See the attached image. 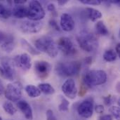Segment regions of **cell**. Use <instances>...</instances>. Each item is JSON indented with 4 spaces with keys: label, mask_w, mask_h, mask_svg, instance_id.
Wrapping results in <instances>:
<instances>
[{
    "label": "cell",
    "mask_w": 120,
    "mask_h": 120,
    "mask_svg": "<svg viewBox=\"0 0 120 120\" xmlns=\"http://www.w3.org/2000/svg\"><path fill=\"white\" fill-rule=\"evenodd\" d=\"M77 41L82 50L86 52H93L98 46L97 37L92 32L83 30L77 35Z\"/></svg>",
    "instance_id": "obj_1"
},
{
    "label": "cell",
    "mask_w": 120,
    "mask_h": 120,
    "mask_svg": "<svg viewBox=\"0 0 120 120\" xmlns=\"http://www.w3.org/2000/svg\"><path fill=\"white\" fill-rule=\"evenodd\" d=\"M86 14L88 18L93 22L96 21L102 17V13L100 11L93 8H86Z\"/></svg>",
    "instance_id": "obj_18"
},
{
    "label": "cell",
    "mask_w": 120,
    "mask_h": 120,
    "mask_svg": "<svg viewBox=\"0 0 120 120\" xmlns=\"http://www.w3.org/2000/svg\"><path fill=\"white\" fill-rule=\"evenodd\" d=\"M84 61H85V63H86V64H91L92 63V58L91 57H87L85 60H84Z\"/></svg>",
    "instance_id": "obj_36"
},
{
    "label": "cell",
    "mask_w": 120,
    "mask_h": 120,
    "mask_svg": "<svg viewBox=\"0 0 120 120\" xmlns=\"http://www.w3.org/2000/svg\"><path fill=\"white\" fill-rule=\"evenodd\" d=\"M60 100H61V103L59 105V106H58L59 110L61 111V112H66V111H68V108H69L68 107H69V105H70V102L66 98H65L63 96L60 97Z\"/></svg>",
    "instance_id": "obj_26"
},
{
    "label": "cell",
    "mask_w": 120,
    "mask_h": 120,
    "mask_svg": "<svg viewBox=\"0 0 120 120\" xmlns=\"http://www.w3.org/2000/svg\"><path fill=\"white\" fill-rule=\"evenodd\" d=\"M15 66L22 69L23 70H28L32 67L31 58L27 53H22L16 56L13 59Z\"/></svg>",
    "instance_id": "obj_14"
},
{
    "label": "cell",
    "mask_w": 120,
    "mask_h": 120,
    "mask_svg": "<svg viewBox=\"0 0 120 120\" xmlns=\"http://www.w3.org/2000/svg\"><path fill=\"white\" fill-rule=\"evenodd\" d=\"M68 0H59V1H58V4L60 5V6H63V5H65V4H67L68 3Z\"/></svg>",
    "instance_id": "obj_37"
},
{
    "label": "cell",
    "mask_w": 120,
    "mask_h": 120,
    "mask_svg": "<svg viewBox=\"0 0 120 120\" xmlns=\"http://www.w3.org/2000/svg\"><path fill=\"white\" fill-rule=\"evenodd\" d=\"M95 110L98 114H103L105 111V108L102 105H97L95 107Z\"/></svg>",
    "instance_id": "obj_32"
},
{
    "label": "cell",
    "mask_w": 120,
    "mask_h": 120,
    "mask_svg": "<svg viewBox=\"0 0 120 120\" xmlns=\"http://www.w3.org/2000/svg\"><path fill=\"white\" fill-rule=\"evenodd\" d=\"M60 25L61 29L65 32H70L73 30L75 26V23L72 17L68 13H63L61 15Z\"/></svg>",
    "instance_id": "obj_15"
},
{
    "label": "cell",
    "mask_w": 120,
    "mask_h": 120,
    "mask_svg": "<svg viewBox=\"0 0 120 120\" xmlns=\"http://www.w3.org/2000/svg\"><path fill=\"white\" fill-rule=\"evenodd\" d=\"M98 120H113V117L110 115H104L101 116Z\"/></svg>",
    "instance_id": "obj_34"
},
{
    "label": "cell",
    "mask_w": 120,
    "mask_h": 120,
    "mask_svg": "<svg viewBox=\"0 0 120 120\" xmlns=\"http://www.w3.org/2000/svg\"><path fill=\"white\" fill-rule=\"evenodd\" d=\"M34 68L36 75L41 80H44L49 77L51 72V65L47 61L37 60L34 63Z\"/></svg>",
    "instance_id": "obj_9"
},
{
    "label": "cell",
    "mask_w": 120,
    "mask_h": 120,
    "mask_svg": "<svg viewBox=\"0 0 120 120\" xmlns=\"http://www.w3.org/2000/svg\"><path fill=\"white\" fill-rule=\"evenodd\" d=\"M4 85L1 82V81L0 80V96L4 93Z\"/></svg>",
    "instance_id": "obj_38"
},
{
    "label": "cell",
    "mask_w": 120,
    "mask_h": 120,
    "mask_svg": "<svg viewBox=\"0 0 120 120\" xmlns=\"http://www.w3.org/2000/svg\"><path fill=\"white\" fill-rule=\"evenodd\" d=\"M94 102L91 99H87L80 103L77 108L78 114L84 118H90L94 113Z\"/></svg>",
    "instance_id": "obj_12"
},
{
    "label": "cell",
    "mask_w": 120,
    "mask_h": 120,
    "mask_svg": "<svg viewBox=\"0 0 120 120\" xmlns=\"http://www.w3.org/2000/svg\"><path fill=\"white\" fill-rule=\"evenodd\" d=\"M22 85L20 82H14L7 85L5 92L6 98L11 102H18L22 96Z\"/></svg>",
    "instance_id": "obj_7"
},
{
    "label": "cell",
    "mask_w": 120,
    "mask_h": 120,
    "mask_svg": "<svg viewBox=\"0 0 120 120\" xmlns=\"http://www.w3.org/2000/svg\"><path fill=\"white\" fill-rule=\"evenodd\" d=\"M0 75L3 78L8 81H13L15 79L16 74L13 59L7 57L2 58L1 59Z\"/></svg>",
    "instance_id": "obj_5"
},
{
    "label": "cell",
    "mask_w": 120,
    "mask_h": 120,
    "mask_svg": "<svg viewBox=\"0 0 120 120\" xmlns=\"http://www.w3.org/2000/svg\"><path fill=\"white\" fill-rule=\"evenodd\" d=\"M104 100V103L107 106H110L111 104H112L115 101V97L111 96H108L106 97L103 98Z\"/></svg>",
    "instance_id": "obj_29"
},
{
    "label": "cell",
    "mask_w": 120,
    "mask_h": 120,
    "mask_svg": "<svg viewBox=\"0 0 120 120\" xmlns=\"http://www.w3.org/2000/svg\"><path fill=\"white\" fill-rule=\"evenodd\" d=\"M83 82L89 88L100 86L107 82V74L102 70H89L84 75Z\"/></svg>",
    "instance_id": "obj_3"
},
{
    "label": "cell",
    "mask_w": 120,
    "mask_h": 120,
    "mask_svg": "<svg viewBox=\"0 0 120 120\" xmlns=\"http://www.w3.org/2000/svg\"><path fill=\"white\" fill-rule=\"evenodd\" d=\"M49 25L54 30H56V31H60V27H59V25H58V22H56V20L52 19L49 21Z\"/></svg>",
    "instance_id": "obj_31"
},
{
    "label": "cell",
    "mask_w": 120,
    "mask_h": 120,
    "mask_svg": "<svg viewBox=\"0 0 120 120\" xmlns=\"http://www.w3.org/2000/svg\"><path fill=\"white\" fill-rule=\"evenodd\" d=\"M47 9L49 11L51 12L52 13H56V6L53 4H49L47 6Z\"/></svg>",
    "instance_id": "obj_33"
},
{
    "label": "cell",
    "mask_w": 120,
    "mask_h": 120,
    "mask_svg": "<svg viewBox=\"0 0 120 120\" xmlns=\"http://www.w3.org/2000/svg\"><path fill=\"white\" fill-rule=\"evenodd\" d=\"M95 27H96V32H97L99 34H101V35L107 36V35L109 34V31H108V30L107 27L105 26V25L104 24L103 21H102V20L98 21V22L96 23Z\"/></svg>",
    "instance_id": "obj_22"
},
{
    "label": "cell",
    "mask_w": 120,
    "mask_h": 120,
    "mask_svg": "<svg viewBox=\"0 0 120 120\" xmlns=\"http://www.w3.org/2000/svg\"><path fill=\"white\" fill-rule=\"evenodd\" d=\"M26 0H15L13 1V3L15 5H22L26 3Z\"/></svg>",
    "instance_id": "obj_35"
},
{
    "label": "cell",
    "mask_w": 120,
    "mask_h": 120,
    "mask_svg": "<svg viewBox=\"0 0 120 120\" xmlns=\"http://www.w3.org/2000/svg\"><path fill=\"white\" fill-rule=\"evenodd\" d=\"M117 54L114 50H107L103 54V58L107 62H113L116 60Z\"/></svg>",
    "instance_id": "obj_23"
},
{
    "label": "cell",
    "mask_w": 120,
    "mask_h": 120,
    "mask_svg": "<svg viewBox=\"0 0 120 120\" xmlns=\"http://www.w3.org/2000/svg\"><path fill=\"white\" fill-rule=\"evenodd\" d=\"M0 46L5 52L11 53L15 46L14 37L11 34L0 31Z\"/></svg>",
    "instance_id": "obj_10"
},
{
    "label": "cell",
    "mask_w": 120,
    "mask_h": 120,
    "mask_svg": "<svg viewBox=\"0 0 120 120\" xmlns=\"http://www.w3.org/2000/svg\"><path fill=\"white\" fill-rule=\"evenodd\" d=\"M80 2L86 5H94L98 6L101 4V0H80Z\"/></svg>",
    "instance_id": "obj_28"
},
{
    "label": "cell",
    "mask_w": 120,
    "mask_h": 120,
    "mask_svg": "<svg viewBox=\"0 0 120 120\" xmlns=\"http://www.w3.org/2000/svg\"><path fill=\"white\" fill-rule=\"evenodd\" d=\"M81 70V63L79 61H71L58 63L56 65L55 72L60 77H67L77 75Z\"/></svg>",
    "instance_id": "obj_4"
},
{
    "label": "cell",
    "mask_w": 120,
    "mask_h": 120,
    "mask_svg": "<svg viewBox=\"0 0 120 120\" xmlns=\"http://www.w3.org/2000/svg\"><path fill=\"white\" fill-rule=\"evenodd\" d=\"M17 107L24 115L25 117L28 120H32L33 118L32 110L30 104L25 101H18L17 104Z\"/></svg>",
    "instance_id": "obj_16"
},
{
    "label": "cell",
    "mask_w": 120,
    "mask_h": 120,
    "mask_svg": "<svg viewBox=\"0 0 120 120\" xmlns=\"http://www.w3.org/2000/svg\"><path fill=\"white\" fill-rule=\"evenodd\" d=\"M39 91L44 94L47 95H52L55 93V89L49 83H41L38 85L37 87Z\"/></svg>",
    "instance_id": "obj_19"
},
{
    "label": "cell",
    "mask_w": 120,
    "mask_h": 120,
    "mask_svg": "<svg viewBox=\"0 0 120 120\" xmlns=\"http://www.w3.org/2000/svg\"><path fill=\"white\" fill-rule=\"evenodd\" d=\"M120 44H117V46H116V51H115V52H116V53L118 55V56H120Z\"/></svg>",
    "instance_id": "obj_39"
},
{
    "label": "cell",
    "mask_w": 120,
    "mask_h": 120,
    "mask_svg": "<svg viewBox=\"0 0 120 120\" xmlns=\"http://www.w3.org/2000/svg\"><path fill=\"white\" fill-rule=\"evenodd\" d=\"M13 16L16 18L22 19L27 15V7L22 5H15V6L11 11Z\"/></svg>",
    "instance_id": "obj_17"
},
{
    "label": "cell",
    "mask_w": 120,
    "mask_h": 120,
    "mask_svg": "<svg viewBox=\"0 0 120 120\" xmlns=\"http://www.w3.org/2000/svg\"><path fill=\"white\" fill-rule=\"evenodd\" d=\"M45 11L41 3L38 1H32L27 7V18L29 20L40 21L45 16Z\"/></svg>",
    "instance_id": "obj_6"
},
{
    "label": "cell",
    "mask_w": 120,
    "mask_h": 120,
    "mask_svg": "<svg viewBox=\"0 0 120 120\" xmlns=\"http://www.w3.org/2000/svg\"><path fill=\"white\" fill-rule=\"evenodd\" d=\"M25 89L27 94L30 98H37L41 94V91H39V89L37 87H36L32 84L26 86Z\"/></svg>",
    "instance_id": "obj_20"
},
{
    "label": "cell",
    "mask_w": 120,
    "mask_h": 120,
    "mask_svg": "<svg viewBox=\"0 0 120 120\" xmlns=\"http://www.w3.org/2000/svg\"><path fill=\"white\" fill-rule=\"evenodd\" d=\"M0 120H2V119H1V117H0Z\"/></svg>",
    "instance_id": "obj_40"
},
{
    "label": "cell",
    "mask_w": 120,
    "mask_h": 120,
    "mask_svg": "<svg viewBox=\"0 0 120 120\" xmlns=\"http://www.w3.org/2000/svg\"><path fill=\"white\" fill-rule=\"evenodd\" d=\"M62 91L66 97L70 99H75L77 94V89L74 79H67L62 86Z\"/></svg>",
    "instance_id": "obj_13"
},
{
    "label": "cell",
    "mask_w": 120,
    "mask_h": 120,
    "mask_svg": "<svg viewBox=\"0 0 120 120\" xmlns=\"http://www.w3.org/2000/svg\"><path fill=\"white\" fill-rule=\"evenodd\" d=\"M4 110L10 115H14L16 112V108L11 102H5L3 104Z\"/></svg>",
    "instance_id": "obj_25"
},
{
    "label": "cell",
    "mask_w": 120,
    "mask_h": 120,
    "mask_svg": "<svg viewBox=\"0 0 120 120\" xmlns=\"http://www.w3.org/2000/svg\"><path fill=\"white\" fill-rule=\"evenodd\" d=\"M12 15L11 11L2 4H0V18L8 19Z\"/></svg>",
    "instance_id": "obj_24"
},
{
    "label": "cell",
    "mask_w": 120,
    "mask_h": 120,
    "mask_svg": "<svg viewBox=\"0 0 120 120\" xmlns=\"http://www.w3.org/2000/svg\"><path fill=\"white\" fill-rule=\"evenodd\" d=\"M44 27V22L41 21L25 20L20 25V30L24 33L34 34L41 30Z\"/></svg>",
    "instance_id": "obj_11"
},
{
    "label": "cell",
    "mask_w": 120,
    "mask_h": 120,
    "mask_svg": "<svg viewBox=\"0 0 120 120\" xmlns=\"http://www.w3.org/2000/svg\"><path fill=\"white\" fill-rule=\"evenodd\" d=\"M20 43H21L22 47L25 50H26L27 51H28L30 53H31L32 55L36 56V55H39L40 53V52L39 51H37L35 48H34L27 40H25L24 39H22Z\"/></svg>",
    "instance_id": "obj_21"
},
{
    "label": "cell",
    "mask_w": 120,
    "mask_h": 120,
    "mask_svg": "<svg viewBox=\"0 0 120 120\" xmlns=\"http://www.w3.org/2000/svg\"><path fill=\"white\" fill-rule=\"evenodd\" d=\"M110 112L112 113V116L117 120H120V108L116 105H113L110 108Z\"/></svg>",
    "instance_id": "obj_27"
},
{
    "label": "cell",
    "mask_w": 120,
    "mask_h": 120,
    "mask_svg": "<svg viewBox=\"0 0 120 120\" xmlns=\"http://www.w3.org/2000/svg\"><path fill=\"white\" fill-rule=\"evenodd\" d=\"M36 49L39 52L46 53L51 58H55L58 53V49L53 38L49 36H42L34 41Z\"/></svg>",
    "instance_id": "obj_2"
},
{
    "label": "cell",
    "mask_w": 120,
    "mask_h": 120,
    "mask_svg": "<svg viewBox=\"0 0 120 120\" xmlns=\"http://www.w3.org/2000/svg\"><path fill=\"white\" fill-rule=\"evenodd\" d=\"M57 47L58 50L61 51L62 53L68 56H74L77 53V49L72 40L66 37H60L57 43Z\"/></svg>",
    "instance_id": "obj_8"
},
{
    "label": "cell",
    "mask_w": 120,
    "mask_h": 120,
    "mask_svg": "<svg viewBox=\"0 0 120 120\" xmlns=\"http://www.w3.org/2000/svg\"><path fill=\"white\" fill-rule=\"evenodd\" d=\"M46 120H57L56 115L51 110H48L46 113Z\"/></svg>",
    "instance_id": "obj_30"
}]
</instances>
